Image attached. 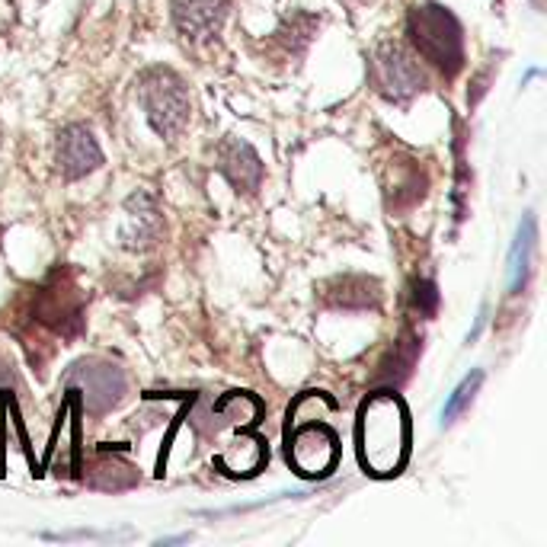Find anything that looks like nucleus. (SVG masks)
Listing matches in <instances>:
<instances>
[{
	"label": "nucleus",
	"instance_id": "423d86ee",
	"mask_svg": "<svg viewBox=\"0 0 547 547\" xmlns=\"http://www.w3.org/2000/svg\"><path fill=\"white\" fill-rule=\"evenodd\" d=\"M36 320L58 336H77L84 330V295L64 269H55L39 295H36Z\"/></svg>",
	"mask_w": 547,
	"mask_h": 547
},
{
	"label": "nucleus",
	"instance_id": "1a4fd4ad",
	"mask_svg": "<svg viewBox=\"0 0 547 547\" xmlns=\"http://www.w3.org/2000/svg\"><path fill=\"white\" fill-rule=\"evenodd\" d=\"M55 164L64 180H84L103 164V151L87 125H68L55 141Z\"/></svg>",
	"mask_w": 547,
	"mask_h": 547
},
{
	"label": "nucleus",
	"instance_id": "dca6fc26",
	"mask_svg": "<svg viewBox=\"0 0 547 547\" xmlns=\"http://www.w3.org/2000/svg\"><path fill=\"white\" fill-rule=\"evenodd\" d=\"M87 477H90V484L100 487V490H125V487L138 484V474H135L132 464H125L119 458H109L106 448H103V455L90 464Z\"/></svg>",
	"mask_w": 547,
	"mask_h": 547
},
{
	"label": "nucleus",
	"instance_id": "7ed1b4c3",
	"mask_svg": "<svg viewBox=\"0 0 547 547\" xmlns=\"http://www.w3.org/2000/svg\"><path fill=\"white\" fill-rule=\"evenodd\" d=\"M138 100L148 112L151 128L173 141L183 132L189 122V90L183 84L180 74H173L170 68H151L138 77Z\"/></svg>",
	"mask_w": 547,
	"mask_h": 547
},
{
	"label": "nucleus",
	"instance_id": "f8f14e48",
	"mask_svg": "<svg viewBox=\"0 0 547 547\" xmlns=\"http://www.w3.org/2000/svg\"><path fill=\"white\" fill-rule=\"evenodd\" d=\"M320 298H324L330 308H343V311H368L381 304V285L378 279L368 276H336L330 282L320 285Z\"/></svg>",
	"mask_w": 547,
	"mask_h": 547
},
{
	"label": "nucleus",
	"instance_id": "6ab92c4d",
	"mask_svg": "<svg viewBox=\"0 0 547 547\" xmlns=\"http://www.w3.org/2000/svg\"><path fill=\"white\" fill-rule=\"evenodd\" d=\"M410 304L413 311L420 317H432L439 311V292H436V282L429 279H413L410 285Z\"/></svg>",
	"mask_w": 547,
	"mask_h": 547
},
{
	"label": "nucleus",
	"instance_id": "2eb2a0df",
	"mask_svg": "<svg viewBox=\"0 0 547 547\" xmlns=\"http://www.w3.org/2000/svg\"><path fill=\"white\" fill-rule=\"evenodd\" d=\"M423 349V340L416 336L413 330H404L400 333V340L394 343V352L388 359L381 362V372H378V381L388 384V388H397V384H404L413 372L416 365V356H420Z\"/></svg>",
	"mask_w": 547,
	"mask_h": 547
},
{
	"label": "nucleus",
	"instance_id": "f257e3e1",
	"mask_svg": "<svg viewBox=\"0 0 547 547\" xmlns=\"http://www.w3.org/2000/svg\"><path fill=\"white\" fill-rule=\"evenodd\" d=\"M410 455V416L394 391H375L359 413V458L368 474L394 477Z\"/></svg>",
	"mask_w": 547,
	"mask_h": 547
},
{
	"label": "nucleus",
	"instance_id": "6e6552de",
	"mask_svg": "<svg viewBox=\"0 0 547 547\" xmlns=\"http://www.w3.org/2000/svg\"><path fill=\"white\" fill-rule=\"evenodd\" d=\"M164 237V215L151 192H132L125 199V228H122V247L132 253H144L160 244Z\"/></svg>",
	"mask_w": 547,
	"mask_h": 547
},
{
	"label": "nucleus",
	"instance_id": "9d476101",
	"mask_svg": "<svg viewBox=\"0 0 547 547\" xmlns=\"http://www.w3.org/2000/svg\"><path fill=\"white\" fill-rule=\"evenodd\" d=\"M231 0H173V23L180 29V36L189 42L215 39L218 29L228 20Z\"/></svg>",
	"mask_w": 547,
	"mask_h": 547
},
{
	"label": "nucleus",
	"instance_id": "a211bd4d",
	"mask_svg": "<svg viewBox=\"0 0 547 547\" xmlns=\"http://www.w3.org/2000/svg\"><path fill=\"white\" fill-rule=\"evenodd\" d=\"M317 32V20L314 16H308V13H295L292 20H288L276 36H279V42L285 45V48H292V52H301L304 45L311 42V36Z\"/></svg>",
	"mask_w": 547,
	"mask_h": 547
},
{
	"label": "nucleus",
	"instance_id": "20e7f679",
	"mask_svg": "<svg viewBox=\"0 0 547 547\" xmlns=\"http://www.w3.org/2000/svg\"><path fill=\"white\" fill-rule=\"evenodd\" d=\"M288 464L301 474V477H327L336 461H340V439L336 432L320 423V420H304L301 413L288 410Z\"/></svg>",
	"mask_w": 547,
	"mask_h": 547
},
{
	"label": "nucleus",
	"instance_id": "9b49d317",
	"mask_svg": "<svg viewBox=\"0 0 547 547\" xmlns=\"http://www.w3.org/2000/svg\"><path fill=\"white\" fill-rule=\"evenodd\" d=\"M218 170L224 173V180H228L237 192H244V196H253V192L263 186V160L240 138L221 141Z\"/></svg>",
	"mask_w": 547,
	"mask_h": 547
},
{
	"label": "nucleus",
	"instance_id": "ddd939ff",
	"mask_svg": "<svg viewBox=\"0 0 547 547\" xmlns=\"http://www.w3.org/2000/svg\"><path fill=\"white\" fill-rule=\"evenodd\" d=\"M394 180L388 183V208L391 212H407L426 199L429 176L416 160H394Z\"/></svg>",
	"mask_w": 547,
	"mask_h": 547
},
{
	"label": "nucleus",
	"instance_id": "39448f33",
	"mask_svg": "<svg viewBox=\"0 0 547 547\" xmlns=\"http://www.w3.org/2000/svg\"><path fill=\"white\" fill-rule=\"evenodd\" d=\"M372 80L375 90L391 103H407L426 87V74L420 71L416 58L400 42H381L372 55Z\"/></svg>",
	"mask_w": 547,
	"mask_h": 547
},
{
	"label": "nucleus",
	"instance_id": "f3484780",
	"mask_svg": "<svg viewBox=\"0 0 547 547\" xmlns=\"http://www.w3.org/2000/svg\"><path fill=\"white\" fill-rule=\"evenodd\" d=\"M480 384H484V372H471L468 378H464L458 388L452 391V397L445 400V410H442V423L445 426H452L458 416L468 410L471 404H474V397H477V391H480Z\"/></svg>",
	"mask_w": 547,
	"mask_h": 547
},
{
	"label": "nucleus",
	"instance_id": "0eeeda50",
	"mask_svg": "<svg viewBox=\"0 0 547 547\" xmlns=\"http://www.w3.org/2000/svg\"><path fill=\"white\" fill-rule=\"evenodd\" d=\"M68 388H74L80 394V407H87L93 416H100L125 397V375H122V368L112 362L87 359L71 368Z\"/></svg>",
	"mask_w": 547,
	"mask_h": 547
},
{
	"label": "nucleus",
	"instance_id": "f03ea898",
	"mask_svg": "<svg viewBox=\"0 0 547 547\" xmlns=\"http://www.w3.org/2000/svg\"><path fill=\"white\" fill-rule=\"evenodd\" d=\"M410 39L432 68H439L445 77H455L464 64V39L461 26L452 16V10H445L442 4H423L410 10Z\"/></svg>",
	"mask_w": 547,
	"mask_h": 547
},
{
	"label": "nucleus",
	"instance_id": "4468645a",
	"mask_svg": "<svg viewBox=\"0 0 547 547\" xmlns=\"http://www.w3.org/2000/svg\"><path fill=\"white\" fill-rule=\"evenodd\" d=\"M535 215H525L516 240H512V250H509V295H522L525 292V282H528V272H532V253H535Z\"/></svg>",
	"mask_w": 547,
	"mask_h": 547
}]
</instances>
